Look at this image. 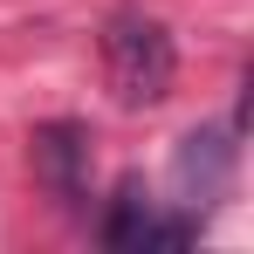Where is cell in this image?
Listing matches in <instances>:
<instances>
[{"label": "cell", "instance_id": "cell-1", "mask_svg": "<svg viewBox=\"0 0 254 254\" xmlns=\"http://www.w3.org/2000/svg\"><path fill=\"white\" fill-rule=\"evenodd\" d=\"M172 76H179V48H172L165 21L117 7L103 21V83H110V96L124 110H151V103L172 96Z\"/></svg>", "mask_w": 254, "mask_h": 254}, {"label": "cell", "instance_id": "cell-2", "mask_svg": "<svg viewBox=\"0 0 254 254\" xmlns=\"http://www.w3.org/2000/svg\"><path fill=\"white\" fill-rule=\"evenodd\" d=\"M28 144H35V179H42L62 206H76V199H83V186H89V144H83V124H42Z\"/></svg>", "mask_w": 254, "mask_h": 254}, {"label": "cell", "instance_id": "cell-3", "mask_svg": "<svg viewBox=\"0 0 254 254\" xmlns=\"http://www.w3.org/2000/svg\"><path fill=\"white\" fill-rule=\"evenodd\" d=\"M172 172H179L186 199H199V206L220 199V192H227V172H234V144H227V130H192V137L179 144Z\"/></svg>", "mask_w": 254, "mask_h": 254}, {"label": "cell", "instance_id": "cell-4", "mask_svg": "<svg viewBox=\"0 0 254 254\" xmlns=\"http://www.w3.org/2000/svg\"><path fill=\"white\" fill-rule=\"evenodd\" d=\"M186 234H192L186 220H158L137 192H124V206L110 213V227H103L110 248H186Z\"/></svg>", "mask_w": 254, "mask_h": 254}]
</instances>
